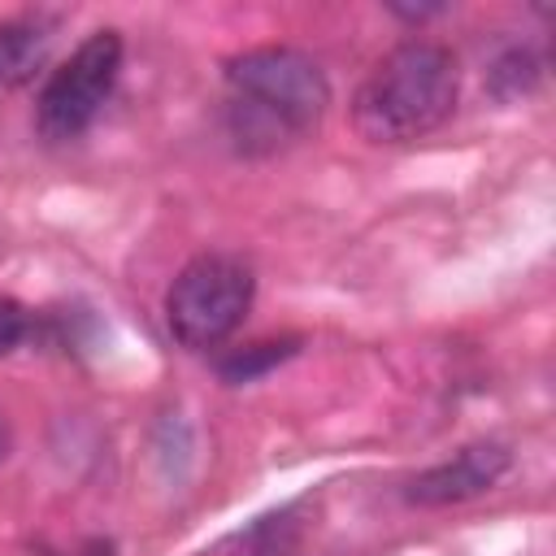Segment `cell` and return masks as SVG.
<instances>
[{
  "mask_svg": "<svg viewBox=\"0 0 556 556\" xmlns=\"http://www.w3.org/2000/svg\"><path fill=\"white\" fill-rule=\"evenodd\" d=\"M326 70L287 43H261L226 61V130L239 152L269 156L321 126Z\"/></svg>",
  "mask_w": 556,
  "mask_h": 556,
  "instance_id": "cell-1",
  "label": "cell"
},
{
  "mask_svg": "<svg viewBox=\"0 0 556 556\" xmlns=\"http://www.w3.org/2000/svg\"><path fill=\"white\" fill-rule=\"evenodd\" d=\"M460 96V70L452 48L434 39H408L391 48L356 87L352 126L369 143H408L439 130Z\"/></svg>",
  "mask_w": 556,
  "mask_h": 556,
  "instance_id": "cell-2",
  "label": "cell"
},
{
  "mask_svg": "<svg viewBox=\"0 0 556 556\" xmlns=\"http://www.w3.org/2000/svg\"><path fill=\"white\" fill-rule=\"evenodd\" d=\"M252 295H256V278L248 261L230 252H204L187 261L165 291L169 334L191 352H208L243 326Z\"/></svg>",
  "mask_w": 556,
  "mask_h": 556,
  "instance_id": "cell-3",
  "label": "cell"
},
{
  "mask_svg": "<svg viewBox=\"0 0 556 556\" xmlns=\"http://www.w3.org/2000/svg\"><path fill=\"white\" fill-rule=\"evenodd\" d=\"M117 70H122V35L117 30H91L70 52V61H61L48 74V83L35 100L39 135L52 143L78 139L96 122V113L104 109V100L117 83Z\"/></svg>",
  "mask_w": 556,
  "mask_h": 556,
  "instance_id": "cell-4",
  "label": "cell"
},
{
  "mask_svg": "<svg viewBox=\"0 0 556 556\" xmlns=\"http://www.w3.org/2000/svg\"><path fill=\"white\" fill-rule=\"evenodd\" d=\"M508 447L495 443V439H482V443H469L460 447L456 456L421 469L408 486H404V500L417 504V508H443V504H460V500H473L482 491H491L504 473H508Z\"/></svg>",
  "mask_w": 556,
  "mask_h": 556,
  "instance_id": "cell-5",
  "label": "cell"
},
{
  "mask_svg": "<svg viewBox=\"0 0 556 556\" xmlns=\"http://www.w3.org/2000/svg\"><path fill=\"white\" fill-rule=\"evenodd\" d=\"M52 43V26L43 17H13L0 22V91L22 87Z\"/></svg>",
  "mask_w": 556,
  "mask_h": 556,
  "instance_id": "cell-6",
  "label": "cell"
},
{
  "mask_svg": "<svg viewBox=\"0 0 556 556\" xmlns=\"http://www.w3.org/2000/svg\"><path fill=\"white\" fill-rule=\"evenodd\" d=\"M295 348H300V339H261V343H248V348H235L230 356H222L217 374L226 382H256L261 374H269L287 356H295Z\"/></svg>",
  "mask_w": 556,
  "mask_h": 556,
  "instance_id": "cell-7",
  "label": "cell"
},
{
  "mask_svg": "<svg viewBox=\"0 0 556 556\" xmlns=\"http://www.w3.org/2000/svg\"><path fill=\"white\" fill-rule=\"evenodd\" d=\"M26 330H30V313H26V304H17L13 295L0 291V356H9V352L26 339Z\"/></svg>",
  "mask_w": 556,
  "mask_h": 556,
  "instance_id": "cell-8",
  "label": "cell"
},
{
  "mask_svg": "<svg viewBox=\"0 0 556 556\" xmlns=\"http://www.w3.org/2000/svg\"><path fill=\"white\" fill-rule=\"evenodd\" d=\"M4 452H9V430H4V421H0V460H4Z\"/></svg>",
  "mask_w": 556,
  "mask_h": 556,
  "instance_id": "cell-9",
  "label": "cell"
}]
</instances>
